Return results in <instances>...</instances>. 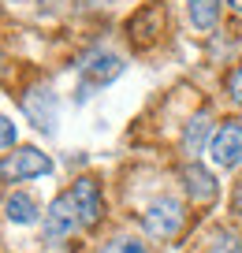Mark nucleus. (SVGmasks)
<instances>
[{"instance_id":"1","label":"nucleus","mask_w":242,"mask_h":253,"mask_svg":"<svg viewBox=\"0 0 242 253\" xmlns=\"http://www.w3.org/2000/svg\"><path fill=\"white\" fill-rule=\"evenodd\" d=\"M183 220H187V212H183V201L175 198H156L142 212V223L153 238H175L183 231Z\"/></svg>"},{"instance_id":"2","label":"nucleus","mask_w":242,"mask_h":253,"mask_svg":"<svg viewBox=\"0 0 242 253\" xmlns=\"http://www.w3.org/2000/svg\"><path fill=\"white\" fill-rule=\"evenodd\" d=\"M209 157L216 168H239L242 164V123L227 119L212 130L209 138Z\"/></svg>"},{"instance_id":"3","label":"nucleus","mask_w":242,"mask_h":253,"mask_svg":"<svg viewBox=\"0 0 242 253\" xmlns=\"http://www.w3.org/2000/svg\"><path fill=\"white\" fill-rule=\"evenodd\" d=\"M71 201H75V212H78V223L82 227H97L104 216V198H101V182L90 179V175H82V179H75V186H71Z\"/></svg>"},{"instance_id":"4","label":"nucleus","mask_w":242,"mask_h":253,"mask_svg":"<svg viewBox=\"0 0 242 253\" xmlns=\"http://www.w3.org/2000/svg\"><path fill=\"white\" fill-rule=\"evenodd\" d=\"M75 227H82V223H78V212H75V201H71V194H60V198L41 212V231H45L48 242H63Z\"/></svg>"},{"instance_id":"5","label":"nucleus","mask_w":242,"mask_h":253,"mask_svg":"<svg viewBox=\"0 0 242 253\" xmlns=\"http://www.w3.org/2000/svg\"><path fill=\"white\" fill-rule=\"evenodd\" d=\"M0 171H4V179L23 182V179H38V175H48V171H52V160H48L41 149L26 145V149L11 153V157L4 160V164H0Z\"/></svg>"},{"instance_id":"6","label":"nucleus","mask_w":242,"mask_h":253,"mask_svg":"<svg viewBox=\"0 0 242 253\" xmlns=\"http://www.w3.org/2000/svg\"><path fill=\"white\" fill-rule=\"evenodd\" d=\"M23 108L38 130H56V93L48 86H38L23 97Z\"/></svg>"},{"instance_id":"7","label":"nucleus","mask_w":242,"mask_h":253,"mask_svg":"<svg viewBox=\"0 0 242 253\" xmlns=\"http://www.w3.org/2000/svg\"><path fill=\"white\" fill-rule=\"evenodd\" d=\"M183 190H187V198L197 201V205H209V201H216V194H220L212 171H205L201 164H187L183 168Z\"/></svg>"},{"instance_id":"8","label":"nucleus","mask_w":242,"mask_h":253,"mask_svg":"<svg viewBox=\"0 0 242 253\" xmlns=\"http://www.w3.org/2000/svg\"><path fill=\"white\" fill-rule=\"evenodd\" d=\"M160 30H164V8H160V4H145V8H142L138 15H131V23H127V34L134 38V45H149Z\"/></svg>"},{"instance_id":"9","label":"nucleus","mask_w":242,"mask_h":253,"mask_svg":"<svg viewBox=\"0 0 242 253\" xmlns=\"http://www.w3.org/2000/svg\"><path fill=\"white\" fill-rule=\"evenodd\" d=\"M82 75H86V86H108L112 79L123 75V60L116 52H94L82 63Z\"/></svg>"},{"instance_id":"10","label":"nucleus","mask_w":242,"mask_h":253,"mask_svg":"<svg viewBox=\"0 0 242 253\" xmlns=\"http://www.w3.org/2000/svg\"><path fill=\"white\" fill-rule=\"evenodd\" d=\"M38 201L30 198V194H23V190H15V194H8L4 198V216H8L11 223H34L38 220Z\"/></svg>"},{"instance_id":"11","label":"nucleus","mask_w":242,"mask_h":253,"mask_svg":"<svg viewBox=\"0 0 242 253\" xmlns=\"http://www.w3.org/2000/svg\"><path fill=\"white\" fill-rule=\"evenodd\" d=\"M220 11H224V0H187V15L197 30H212L220 23Z\"/></svg>"},{"instance_id":"12","label":"nucleus","mask_w":242,"mask_h":253,"mask_svg":"<svg viewBox=\"0 0 242 253\" xmlns=\"http://www.w3.org/2000/svg\"><path fill=\"white\" fill-rule=\"evenodd\" d=\"M209 138H212V123H209V116H194V119H190V126L183 130V149H187L190 157H197V153L209 145Z\"/></svg>"},{"instance_id":"13","label":"nucleus","mask_w":242,"mask_h":253,"mask_svg":"<svg viewBox=\"0 0 242 253\" xmlns=\"http://www.w3.org/2000/svg\"><path fill=\"white\" fill-rule=\"evenodd\" d=\"M101 253H149V246L142 242V238H134V235H116V238H108V242L101 246Z\"/></svg>"},{"instance_id":"14","label":"nucleus","mask_w":242,"mask_h":253,"mask_svg":"<svg viewBox=\"0 0 242 253\" xmlns=\"http://www.w3.org/2000/svg\"><path fill=\"white\" fill-rule=\"evenodd\" d=\"M205 253H242V242L235 235H227V231H220V235L209 242V250H205Z\"/></svg>"},{"instance_id":"15","label":"nucleus","mask_w":242,"mask_h":253,"mask_svg":"<svg viewBox=\"0 0 242 253\" xmlns=\"http://www.w3.org/2000/svg\"><path fill=\"white\" fill-rule=\"evenodd\" d=\"M227 93H231V101H235V104H242V63L235 67L231 75H227Z\"/></svg>"},{"instance_id":"16","label":"nucleus","mask_w":242,"mask_h":253,"mask_svg":"<svg viewBox=\"0 0 242 253\" xmlns=\"http://www.w3.org/2000/svg\"><path fill=\"white\" fill-rule=\"evenodd\" d=\"M11 142H15V123L8 116H0V149H8Z\"/></svg>"},{"instance_id":"17","label":"nucleus","mask_w":242,"mask_h":253,"mask_svg":"<svg viewBox=\"0 0 242 253\" xmlns=\"http://www.w3.org/2000/svg\"><path fill=\"white\" fill-rule=\"evenodd\" d=\"M235 216H242V182L235 186Z\"/></svg>"},{"instance_id":"18","label":"nucleus","mask_w":242,"mask_h":253,"mask_svg":"<svg viewBox=\"0 0 242 253\" xmlns=\"http://www.w3.org/2000/svg\"><path fill=\"white\" fill-rule=\"evenodd\" d=\"M231 8H235V11H239V15H242V0H231Z\"/></svg>"}]
</instances>
